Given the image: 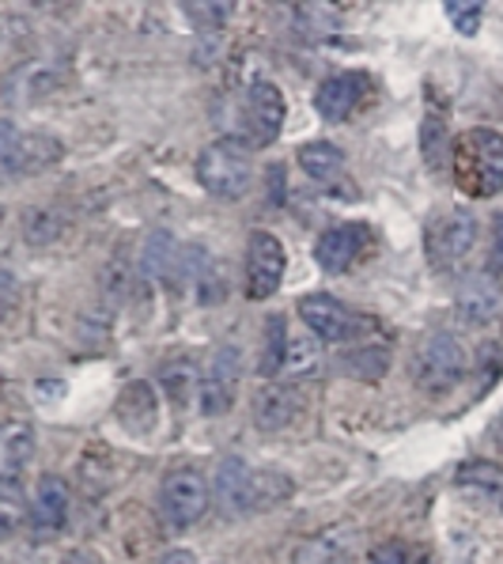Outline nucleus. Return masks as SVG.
I'll list each match as a JSON object with an SVG mask.
<instances>
[{"instance_id":"f257e3e1","label":"nucleus","mask_w":503,"mask_h":564,"mask_svg":"<svg viewBox=\"0 0 503 564\" xmlns=\"http://www.w3.org/2000/svg\"><path fill=\"white\" fill-rule=\"evenodd\" d=\"M455 182L470 197H496L503 189V133L481 126L458 137Z\"/></svg>"},{"instance_id":"f03ea898","label":"nucleus","mask_w":503,"mask_h":564,"mask_svg":"<svg viewBox=\"0 0 503 564\" xmlns=\"http://www.w3.org/2000/svg\"><path fill=\"white\" fill-rule=\"evenodd\" d=\"M254 178V163H250V149L231 141H216L197 155V182L216 197H242Z\"/></svg>"},{"instance_id":"7ed1b4c3","label":"nucleus","mask_w":503,"mask_h":564,"mask_svg":"<svg viewBox=\"0 0 503 564\" xmlns=\"http://www.w3.org/2000/svg\"><path fill=\"white\" fill-rule=\"evenodd\" d=\"M284 126V95L273 80H254L239 102L236 141L247 149H265L281 137Z\"/></svg>"},{"instance_id":"20e7f679","label":"nucleus","mask_w":503,"mask_h":564,"mask_svg":"<svg viewBox=\"0 0 503 564\" xmlns=\"http://www.w3.org/2000/svg\"><path fill=\"white\" fill-rule=\"evenodd\" d=\"M424 242H428L431 265L450 273V269H458L466 258L473 254L477 216L470 213V208H447V213H439L436 220L428 224V236H424Z\"/></svg>"},{"instance_id":"39448f33","label":"nucleus","mask_w":503,"mask_h":564,"mask_svg":"<svg viewBox=\"0 0 503 564\" xmlns=\"http://www.w3.org/2000/svg\"><path fill=\"white\" fill-rule=\"evenodd\" d=\"M61 144L46 133H23L12 121H0V178L28 175L57 163Z\"/></svg>"},{"instance_id":"423d86ee","label":"nucleus","mask_w":503,"mask_h":564,"mask_svg":"<svg viewBox=\"0 0 503 564\" xmlns=\"http://www.w3.org/2000/svg\"><path fill=\"white\" fill-rule=\"evenodd\" d=\"M466 376V349L455 334H431L424 349L416 352V383L431 394L458 387Z\"/></svg>"},{"instance_id":"0eeeda50","label":"nucleus","mask_w":503,"mask_h":564,"mask_svg":"<svg viewBox=\"0 0 503 564\" xmlns=\"http://www.w3.org/2000/svg\"><path fill=\"white\" fill-rule=\"evenodd\" d=\"M208 500H212V489H208L205 474L189 470V466L171 470L160 485V508H163V519H167L171 527L197 523V519L205 516Z\"/></svg>"},{"instance_id":"6e6552de","label":"nucleus","mask_w":503,"mask_h":564,"mask_svg":"<svg viewBox=\"0 0 503 564\" xmlns=\"http://www.w3.org/2000/svg\"><path fill=\"white\" fill-rule=\"evenodd\" d=\"M242 273H247V296L269 300L284 281V242L273 231H254L247 239V258H242Z\"/></svg>"},{"instance_id":"1a4fd4ad","label":"nucleus","mask_w":503,"mask_h":564,"mask_svg":"<svg viewBox=\"0 0 503 564\" xmlns=\"http://www.w3.org/2000/svg\"><path fill=\"white\" fill-rule=\"evenodd\" d=\"M299 318L318 341H349V337L360 334V315H356L352 307H345L337 296H326V292L303 296Z\"/></svg>"},{"instance_id":"9d476101","label":"nucleus","mask_w":503,"mask_h":564,"mask_svg":"<svg viewBox=\"0 0 503 564\" xmlns=\"http://www.w3.org/2000/svg\"><path fill=\"white\" fill-rule=\"evenodd\" d=\"M258 477L250 470L242 458H220V466H216L212 474V500L216 508L223 511V516H239V511H250L258 508L262 500H258Z\"/></svg>"},{"instance_id":"9b49d317","label":"nucleus","mask_w":503,"mask_h":564,"mask_svg":"<svg viewBox=\"0 0 503 564\" xmlns=\"http://www.w3.org/2000/svg\"><path fill=\"white\" fill-rule=\"evenodd\" d=\"M68 508H73V489L65 477L42 474L31 497V527L39 534H57L68 523Z\"/></svg>"},{"instance_id":"f8f14e48","label":"nucleus","mask_w":503,"mask_h":564,"mask_svg":"<svg viewBox=\"0 0 503 564\" xmlns=\"http://www.w3.org/2000/svg\"><path fill=\"white\" fill-rule=\"evenodd\" d=\"M500 303H503V292L496 284L492 273H470L455 292V307H458V318L470 326H484L500 315Z\"/></svg>"},{"instance_id":"ddd939ff","label":"nucleus","mask_w":503,"mask_h":564,"mask_svg":"<svg viewBox=\"0 0 503 564\" xmlns=\"http://www.w3.org/2000/svg\"><path fill=\"white\" fill-rule=\"evenodd\" d=\"M239 368H242V360L236 357V349L216 352L212 368H208V376L201 383V413L205 416H220L231 410V402H236Z\"/></svg>"},{"instance_id":"4468645a","label":"nucleus","mask_w":503,"mask_h":564,"mask_svg":"<svg viewBox=\"0 0 503 564\" xmlns=\"http://www.w3.org/2000/svg\"><path fill=\"white\" fill-rule=\"evenodd\" d=\"M363 88H368L363 73H333L329 80H322V88L315 95L318 115L326 121H345L356 107H360Z\"/></svg>"},{"instance_id":"2eb2a0df","label":"nucleus","mask_w":503,"mask_h":564,"mask_svg":"<svg viewBox=\"0 0 503 564\" xmlns=\"http://www.w3.org/2000/svg\"><path fill=\"white\" fill-rule=\"evenodd\" d=\"M363 239H368V231H363V224H337V228H329L322 239H318L315 247V258L318 265L329 269V273H345L356 258H360L363 250Z\"/></svg>"},{"instance_id":"dca6fc26","label":"nucleus","mask_w":503,"mask_h":564,"mask_svg":"<svg viewBox=\"0 0 503 564\" xmlns=\"http://www.w3.org/2000/svg\"><path fill=\"white\" fill-rule=\"evenodd\" d=\"M299 413V394L292 387L269 383L254 394V424L262 432H281L296 421Z\"/></svg>"},{"instance_id":"f3484780","label":"nucleus","mask_w":503,"mask_h":564,"mask_svg":"<svg viewBox=\"0 0 503 564\" xmlns=\"http://www.w3.org/2000/svg\"><path fill=\"white\" fill-rule=\"evenodd\" d=\"M34 458V429L28 421H4L0 424V477L20 481L23 466Z\"/></svg>"},{"instance_id":"a211bd4d","label":"nucleus","mask_w":503,"mask_h":564,"mask_svg":"<svg viewBox=\"0 0 503 564\" xmlns=\"http://www.w3.org/2000/svg\"><path fill=\"white\" fill-rule=\"evenodd\" d=\"M299 167L315 182H337L345 175V152L329 141H310L299 149Z\"/></svg>"},{"instance_id":"6ab92c4d","label":"nucleus","mask_w":503,"mask_h":564,"mask_svg":"<svg viewBox=\"0 0 503 564\" xmlns=\"http://www.w3.org/2000/svg\"><path fill=\"white\" fill-rule=\"evenodd\" d=\"M458 489H470V492H481L489 497L492 505L503 511V466L496 463H462L455 474Z\"/></svg>"},{"instance_id":"aec40b11","label":"nucleus","mask_w":503,"mask_h":564,"mask_svg":"<svg viewBox=\"0 0 503 564\" xmlns=\"http://www.w3.org/2000/svg\"><path fill=\"white\" fill-rule=\"evenodd\" d=\"M31 516L28 492L15 477H0V542L12 538L23 527V519Z\"/></svg>"},{"instance_id":"412c9836","label":"nucleus","mask_w":503,"mask_h":564,"mask_svg":"<svg viewBox=\"0 0 503 564\" xmlns=\"http://www.w3.org/2000/svg\"><path fill=\"white\" fill-rule=\"evenodd\" d=\"M178 265V242L167 231H155L144 247V273L149 276H171V269Z\"/></svg>"},{"instance_id":"4be33fe9","label":"nucleus","mask_w":503,"mask_h":564,"mask_svg":"<svg viewBox=\"0 0 503 564\" xmlns=\"http://www.w3.org/2000/svg\"><path fill=\"white\" fill-rule=\"evenodd\" d=\"M318 364V345L310 341V337H288V345H284V371H299V376H307L310 368Z\"/></svg>"},{"instance_id":"5701e85b","label":"nucleus","mask_w":503,"mask_h":564,"mask_svg":"<svg viewBox=\"0 0 503 564\" xmlns=\"http://www.w3.org/2000/svg\"><path fill=\"white\" fill-rule=\"evenodd\" d=\"M284 345H288V337H284V318L273 315L265 326V357H262V368L273 376V371H281L284 364Z\"/></svg>"},{"instance_id":"b1692460","label":"nucleus","mask_w":503,"mask_h":564,"mask_svg":"<svg viewBox=\"0 0 503 564\" xmlns=\"http://www.w3.org/2000/svg\"><path fill=\"white\" fill-rule=\"evenodd\" d=\"M447 15L462 34H477V28H481V15H484V4H477V0H447Z\"/></svg>"},{"instance_id":"393cba45","label":"nucleus","mask_w":503,"mask_h":564,"mask_svg":"<svg viewBox=\"0 0 503 564\" xmlns=\"http://www.w3.org/2000/svg\"><path fill=\"white\" fill-rule=\"evenodd\" d=\"M194 379H197V376H194V368H189V364H178V368L171 364V368H163V383L171 387V394H175L178 402L186 398V390L194 387Z\"/></svg>"},{"instance_id":"a878e982","label":"nucleus","mask_w":503,"mask_h":564,"mask_svg":"<svg viewBox=\"0 0 503 564\" xmlns=\"http://www.w3.org/2000/svg\"><path fill=\"white\" fill-rule=\"evenodd\" d=\"M15 296H20V289H15V276H12V273H4V269H0V323H4V318L12 315Z\"/></svg>"},{"instance_id":"bb28decb","label":"nucleus","mask_w":503,"mask_h":564,"mask_svg":"<svg viewBox=\"0 0 503 564\" xmlns=\"http://www.w3.org/2000/svg\"><path fill=\"white\" fill-rule=\"evenodd\" d=\"M371 564H409V557H405V545L386 542V545H375V550H371Z\"/></svg>"},{"instance_id":"cd10ccee","label":"nucleus","mask_w":503,"mask_h":564,"mask_svg":"<svg viewBox=\"0 0 503 564\" xmlns=\"http://www.w3.org/2000/svg\"><path fill=\"white\" fill-rule=\"evenodd\" d=\"M61 564H99V557H95L91 550H73L65 561H61Z\"/></svg>"},{"instance_id":"c85d7f7f","label":"nucleus","mask_w":503,"mask_h":564,"mask_svg":"<svg viewBox=\"0 0 503 564\" xmlns=\"http://www.w3.org/2000/svg\"><path fill=\"white\" fill-rule=\"evenodd\" d=\"M160 564H197V557L189 550H171Z\"/></svg>"},{"instance_id":"c756f323","label":"nucleus","mask_w":503,"mask_h":564,"mask_svg":"<svg viewBox=\"0 0 503 564\" xmlns=\"http://www.w3.org/2000/svg\"><path fill=\"white\" fill-rule=\"evenodd\" d=\"M0 564H4V561H0Z\"/></svg>"}]
</instances>
